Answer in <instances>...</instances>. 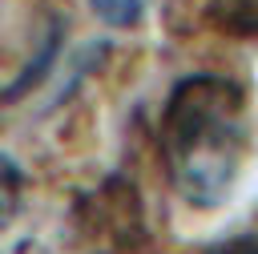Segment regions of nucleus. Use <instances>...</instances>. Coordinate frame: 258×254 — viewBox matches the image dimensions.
Instances as JSON below:
<instances>
[{
  "label": "nucleus",
  "instance_id": "obj_4",
  "mask_svg": "<svg viewBox=\"0 0 258 254\" xmlns=\"http://www.w3.org/2000/svg\"><path fill=\"white\" fill-rule=\"evenodd\" d=\"M20 189H24V173H20V165H16L8 153H0V218L20 202Z\"/></svg>",
  "mask_w": 258,
  "mask_h": 254
},
{
  "label": "nucleus",
  "instance_id": "obj_5",
  "mask_svg": "<svg viewBox=\"0 0 258 254\" xmlns=\"http://www.w3.org/2000/svg\"><path fill=\"white\" fill-rule=\"evenodd\" d=\"M210 254H258V230H250V234H238V238H230V242L214 246Z\"/></svg>",
  "mask_w": 258,
  "mask_h": 254
},
{
  "label": "nucleus",
  "instance_id": "obj_2",
  "mask_svg": "<svg viewBox=\"0 0 258 254\" xmlns=\"http://www.w3.org/2000/svg\"><path fill=\"white\" fill-rule=\"evenodd\" d=\"M210 16L222 32H258V0H214Z\"/></svg>",
  "mask_w": 258,
  "mask_h": 254
},
{
  "label": "nucleus",
  "instance_id": "obj_1",
  "mask_svg": "<svg viewBox=\"0 0 258 254\" xmlns=\"http://www.w3.org/2000/svg\"><path fill=\"white\" fill-rule=\"evenodd\" d=\"M250 149V97L218 73H189L173 85L161 113V157L173 189L214 210L230 198Z\"/></svg>",
  "mask_w": 258,
  "mask_h": 254
},
{
  "label": "nucleus",
  "instance_id": "obj_3",
  "mask_svg": "<svg viewBox=\"0 0 258 254\" xmlns=\"http://www.w3.org/2000/svg\"><path fill=\"white\" fill-rule=\"evenodd\" d=\"M89 8L109 28H133L141 20V12L149 8V0H89Z\"/></svg>",
  "mask_w": 258,
  "mask_h": 254
}]
</instances>
